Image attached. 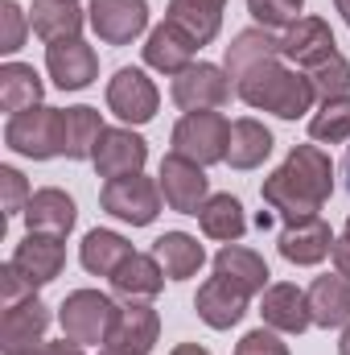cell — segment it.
Here are the masks:
<instances>
[{
	"label": "cell",
	"mask_w": 350,
	"mask_h": 355,
	"mask_svg": "<svg viewBox=\"0 0 350 355\" xmlns=\"http://www.w3.org/2000/svg\"><path fill=\"white\" fill-rule=\"evenodd\" d=\"M309 314H313V327H326V331H338L350 322V277L342 272H326L317 277L309 289Z\"/></svg>",
	"instance_id": "603a6c76"
},
{
	"label": "cell",
	"mask_w": 350,
	"mask_h": 355,
	"mask_svg": "<svg viewBox=\"0 0 350 355\" xmlns=\"http://www.w3.org/2000/svg\"><path fill=\"white\" fill-rule=\"evenodd\" d=\"M161 182L145 174H128V178H111L103 190H99V207L120 219V223H132V227H149L157 215H161Z\"/></svg>",
	"instance_id": "5b68a950"
},
{
	"label": "cell",
	"mask_w": 350,
	"mask_h": 355,
	"mask_svg": "<svg viewBox=\"0 0 350 355\" xmlns=\"http://www.w3.org/2000/svg\"><path fill=\"white\" fill-rule=\"evenodd\" d=\"M128 257H132V244H128L120 232H107V227L87 232L83 244H79V261H83V268L95 272V277H111Z\"/></svg>",
	"instance_id": "4dcf8cb0"
},
{
	"label": "cell",
	"mask_w": 350,
	"mask_h": 355,
	"mask_svg": "<svg viewBox=\"0 0 350 355\" xmlns=\"http://www.w3.org/2000/svg\"><path fill=\"white\" fill-rule=\"evenodd\" d=\"M62 120H66V149H62V157H71V162H91L95 157V145H99V137H103V120H99V112L87 107V103H79V107H66L62 112Z\"/></svg>",
	"instance_id": "d6a6232c"
},
{
	"label": "cell",
	"mask_w": 350,
	"mask_h": 355,
	"mask_svg": "<svg viewBox=\"0 0 350 355\" xmlns=\"http://www.w3.org/2000/svg\"><path fill=\"white\" fill-rule=\"evenodd\" d=\"M260 314H264V327H272L276 335H301L313 327V314H309V293L288 285V281H276L264 289V302H260Z\"/></svg>",
	"instance_id": "9a60e30c"
},
{
	"label": "cell",
	"mask_w": 350,
	"mask_h": 355,
	"mask_svg": "<svg viewBox=\"0 0 350 355\" xmlns=\"http://www.w3.org/2000/svg\"><path fill=\"white\" fill-rule=\"evenodd\" d=\"M12 265L33 281V289H42V285H50L54 277H62V268H66V244H62V236L29 232V236L12 248Z\"/></svg>",
	"instance_id": "5bb4252c"
},
{
	"label": "cell",
	"mask_w": 350,
	"mask_h": 355,
	"mask_svg": "<svg viewBox=\"0 0 350 355\" xmlns=\"http://www.w3.org/2000/svg\"><path fill=\"white\" fill-rule=\"evenodd\" d=\"M161 194H165V207L177 211V215H198L202 202L210 198V178H206V166L181 157V153H165L161 157Z\"/></svg>",
	"instance_id": "9c48e42d"
},
{
	"label": "cell",
	"mask_w": 350,
	"mask_h": 355,
	"mask_svg": "<svg viewBox=\"0 0 350 355\" xmlns=\"http://www.w3.org/2000/svg\"><path fill=\"white\" fill-rule=\"evenodd\" d=\"M301 8L305 0H248V12L264 29H288L293 21H301Z\"/></svg>",
	"instance_id": "8d00e7d4"
},
{
	"label": "cell",
	"mask_w": 350,
	"mask_h": 355,
	"mask_svg": "<svg viewBox=\"0 0 350 355\" xmlns=\"http://www.w3.org/2000/svg\"><path fill=\"white\" fill-rule=\"evenodd\" d=\"M272 58H280V37H272L264 25L256 29H243V33H235V42L227 46V75L239 83L248 71H256L264 62H272Z\"/></svg>",
	"instance_id": "d4e9b609"
},
{
	"label": "cell",
	"mask_w": 350,
	"mask_h": 355,
	"mask_svg": "<svg viewBox=\"0 0 350 355\" xmlns=\"http://www.w3.org/2000/svg\"><path fill=\"white\" fill-rule=\"evenodd\" d=\"M46 331H50V306L33 293L17 306H4V318H0V352L4 355H25L33 352L37 343H46Z\"/></svg>",
	"instance_id": "8fae6325"
},
{
	"label": "cell",
	"mask_w": 350,
	"mask_h": 355,
	"mask_svg": "<svg viewBox=\"0 0 350 355\" xmlns=\"http://www.w3.org/2000/svg\"><path fill=\"white\" fill-rule=\"evenodd\" d=\"M42 95H46V83L29 62H4L0 67V107L8 116H17L25 107H37Z\"/></svg>",
	"instance_id": "f546056e"
},
{
	"label": "cell",
	"mask_w": 350,
	"mask_h": 355,
	"mask_svg": "<svg viewBox=\"0 0 350 355\" xmlns=\"http://www.w3.org/2000/svg\"><path fill=\"white\" fill-rule=\"evenodd\" d=\"M235 95L248 103V107H256V112H272V116H280V120H297V116H305L309 107H313V87H309V79H305V71H293V67H284L280 58H272V62H264L256 71H248L239 83H235Z\"/></svg>",
	"instance_id": "7a4b0ae2"
},
{
	"label": "cell",
	"mask_w": 350,
	"mask_h": 355,
	"mask_svg": "<svg viewBox=\"0 0 350 355\" xmlns=\"http://www.w3.org/2000/svg\"><path fill=\"white\" fill-rule=\"evenodd\" d=\"M153 257L161 261V268H165L169 281H190L198 268L206 265V248H202L194 236H185V232H165V236H157V240H153Z\"/></svg>",
	"instance_id": "83f0119b"
},
{
	"label": "cell",
	"mask_w": 350,
	"mask_h": 355,
	"mask_svg": "<svg viewBox=\"0 0 350 355\" xmlns=\"http://www.w3.org/2000/svg\"><path fill=\"white\" fill-rule=\"evenodd\" d=\"M347 190H350V153H347Z\"/></svg>",
	"instance_id": "c3c4849f"
},
{
	"label": "cell",
	"mask_w": 350,
	"mask_h": 355,
	"mask_svg": "<svg viewBox=\"0 0 350 355\" xmlns=\"http://www.w3.org/2000/svg\"><path fill=\"white\" fill-rule=\"evenodd\" d=\"M198 223H202V236L219 244H239V236L248 232V215L235 194H210L198 211Z\"/></svg>",
	"instance_id": "4316f807"
},
{
	"label": "cell",
	"mask_w": 350,
	"mask_h": 355,
	"mask_svg": "<svg viewBox=\"0 0 350 355\" xmlns=\"http://www.w3.org/2000/svg\"><path fill=\"white\" fill-rule=\"evenodd\" d=\"M4 145L21 157H33V162H50V157H62L66 149V120H62V107H25L17 116H8L4 124Z\"/></svg>",
	"instance_id": "3957f363"
},
{
	"label": "cell",
	"mask_w": 350,
	"mask_h": 355,
	"mask_svg": "<svg viewBox=\"0 0 350 355\" xmlns=\"http://www.w3.org/2000/svg\"><path fill=\"white\" fill-rule=\"evenodd\" d=\"M161 339V318L149 302H128L120 306V318L111 327V347H124V352H136V355H149Z\"/></svg>",
	"instance_id": "ffe728a7"
},
{
	"label": "cell",
	"mask_w": 350,
	"mask_h": 355,
	"mask_svg": "<svg viewBox=\"0 0 350 355\" xmlns=\"http://www.w3.org/2000/svg\"><path fill=\"white\" fill-rule=\"evenodd\" d=\"M276 248H280V257L288 265L309 268V265H322L334 252V236H330V223L322 215H313V219H301V223H284Z\"/></svg>",
	"instance_id": "e0dca14e"
},
{
	"label": "cell",
	"mask_w": 350,
	"mask_h": 355,
	"mask_svg": "<svg viewBox=\"0 0 350 355\" xmlns=\"http://www.w3.org/2000/svg\"><path fill=\"white\" fill-rule=\"evenodd\" d=\"M174 103L181 112H219L231 103L235 95V79L227 75V67H214V62H194L185 67L181 75H174Z\"/></svg>",
	"instance_id": "52a82bcc"
},
{
	"label": "cell",
	"mask_w": 350,
	"mask_h": 355,
	"mask_svg": "<svg viewBox=\"0 0 350 355\" xmlns=\"http://www.w3.org/2000/svg\"><path fill=\"white\" fill-rule=\"evenodd\" d=\"M116 318H120V306H116L107 293H99V289H75V293H66L62 306H58L62 339L83 343V347H91V343H95V347L107 343Z\"/></svg>",
	"instance_id": "277c9868"
},
{
	"label": "cell",
	"mask_w": 350,
	"mask_h": 355,
	"mask_svg": "<svg viewBox=\"0 0 350 355\" xmlns=\"http://www.w3.org/2000/svg\"><path fill=\"white\" fill-rule=\"evenodd\" d=\"M338 355H350V322L342 327V339H338Z\"/></svg>",
	"instance_id": "ee69618b"
},
{
	"label": "cell",
	"mask_w": 350,
	"mask_h": 355,
	"mask_svg": "<svg viewBox=\"0 0 350 355\" xmlns=\"http://www.w3.org/2000/svg\"><path fill=\"white\" fill-rule=\"evenodd\" d=\"M29 12L17 4V0H0V54H17L25 46V33H29Z\"/></svg>",
	"instance_id": "d590c367"
},
{
	"label": "cell",
	"mask_w": 350,
	"mask_h": 355,
	"mask_svg": "<svg viewBox=\"0 0 350 355\" xmlns=\"http://www.w3.org/2000/svg\"><path fill=\"white\" fill-rule=\"evenodd\" d=\"M87 21L107 46H128L149 29V0H91Z\"/></svg>",
	"instance_id": "30bf717a"
},
{
	"label": "cell",
	"mask_w": 350,
	"mask_h": 355,
	"mask_svg": "<svg viewBox=\"0 0 350 355\" xmlns=\"http://www.w3.org/2000/svg\"><path fill=\"white\" fill-rule=\"evenodd\" d=\"M260 194L284 223L313 219L334 194V162H330V153L322 145H293L288 157L264 178Z\"/></svg>",
	"instance_id": "6da1fadb"
},
{
	"label": "cell",
	"mask_w": 350,
	"mask_h": 355,
	"mask_svg": "<svg viewBox=\"0 0 350 355\" xmlns=\"http://www.w3.org/2000/svg\"><path fill=\"white\" fill-rule=\"evenodd\" d=\"M107 281H111V289H116L120 297H128V302H149V297L161 293L165 268H161L157 257H149V252H132Z\"/></svg>",
	"instance_id": "cb8c5ba5"
},
{
	"label": "cell",
	"mask_w": 350,
	"mask_h": 355,
	"mask_svg": "<svg viewBox=\"0 0 350 355\" xmlns=\"http://www.w3.org/2000/svg\"><path fill=\"white\" fill-rule=\"evenodd\" d=\"M202 4H214V8H227V0H202Z\"/></svg>",
	"instance_id": "7dc6e473"
},
{
	"label": "cell",
	"mask_w": 350,
	"mask_h": 355,
	"mask_svg": "<svg viewBox=\"0 0 350 355\" xmlns=\"http://www.w3.org/2000/svg\"><path fill=\"white\" fill-rule=\"evenodd\" d=\"M169 355H210V352H206V347H198V343H177Z\"/></svg>",
	"instance_id": "7bdbcfd3"
},
{
	"label": "cell",
	"mask_w": 350,
	"mask_h": 355,
	"mask_svg": "<svg viewBox=\"0 0 350 355\" xmlns=\"http://www.w3.org/2000/svg\"><path fill=\"white\" fill-rule=\"evenodd\" d=\"M272 132L264 128L260 120H252V116H243V120H235L231 124V145H227V166L231 170H256L268 162V153H272Z\"/></svg>",
	"instance_id": "f1b7e54d"
},
{
	"label": "cell",
	"mask_w": 350,
	"mask_h": 355,
	"mask_svg": "<svg viewBox=\"0 0 350 355\" xmlns=\"http://www.w3.org/2000/svg\"><path fill=\"white\" fill-rule=\"evenodd\" d=\"M99 355H136V352H124V347H111V343H107V347H103Z\"/></svg>",
	"instance_id": "bcb514c9"
},
{
	"label": "cell",
	"mask_w": 350,
	"mask_h": 355,
	"mask_svg": "<svg viewBox=\"0 0 350 355\" xmlns=\"http://www.w3.org/2000/svg\"><path fill=\"white\" fill-rule=\"evenodd\" d=\"M25 297H33V281L8 261V265L0 268V302H4V306H17V302H25Z\"/></svg>",
	"instance_id": "ab89813d"
},
{
	"label": "cell",
	"mask_w": 350,
	"mask_h": 355,
	"mask_svg": "<svg viewBox=\"0 0 350 355\" xmlns=\"http://www.w3.org/2000/svg\"><path fill=\"white\" fill-rule=\"evenodd\" d=\"M214 272L227 277L231 285H239L243 293H264L268 289V277H272L260 252H252L243 244H223L219 257H214Z\"/></svg>",
	"instance_id": "484cf974"
},
{
	"label": "cell",
	"mask_w": 350,
	"mask_h": 355,
	"mask_svg": "<svg viewBox=\"0 0 350 355\" xmlns=\"http://www.w3.org/2000/svg\"><path fill=\"white\" fill-rule=\"evenodd\" d=\"M75 223H79V207H75V198L66 190H58V186L33 190V198L25 207V227L29 232H50V236L66 240L75 232Z\"/></svg>",
	"instance_id": "d6986e66"
},
{
	"label": "cell",
	"mask_w": 350,
	"mask_h": 355,
	"mask_svg": "<svg viewBox=\"0 0 350 355\" xmlns=\"http://www.w3.org/2000/svg\"><path fill=\"white\" fill-rule=\"evenodd\" d=\"M161 107V91L157 83L140 71V67H120L107 83V112L120 116L124 124H149Z\"/></svg>",
	"instance_id": "ba28073f"
},
{
	"label": "cell",
	"mask_w": 350,
	"mask_h": 355,
	"mask_svg": "<svg viewBox=\"0 0 350 355\" xmlns=\"http://www.w3.org/2000/svg\"><path fill=\"white\" fill-rule=\"evenodd\" d=\"M248 302H252V293H243L239 285H231L227 277L214 272V277L198 289L194 310H198V318H202L210 331H231V327L248 314Z\"/></svg>",
	"instance_id": "2e32d148"
},
{
	"label": "cell",
	"mask_w": 350,
	"mask_h": 355,
	"mask_svg": "<svg viewBox=\"0 0 350 355\" xmlns=\"http://www.w3.org/2000/svg\"><path fill=\"white\" fill-rule=\"evenodd\" d=\"M309 137L317 145H342V141H350V95L326 99L309 116Z\"/></svg>",
	"instance_id": "836d02e7"
},
{
	"label": "cell",
	"mask_w": 350,
	"mask_h": 355,
	"mask_svg": "<svg viewBox=\"0 0 350 355\" xmlns=\"http://www.w3.org/2000/svg\"><path fill=\"white\" fill-rule=\"evenodd\" d=\"M83 21H87V12L79 8V0H33V8H29V25L46 46L83 37Z\"/></svg>",
	"instance_id": "7402d4cb"
},
{
	"label": "cell",
	"mask_w": 350,
	"mask_h": 355,
	"mask_svg": "<svg viewBox=\"0 0 350 355\" xmlns=\"http://www.w3.org/2000/svg\"><path fill=\"white\" fill-rule=\"evenodd\" d=\"M46 71H50L58 91H83L99 75V58H95V50L83 37H71V42L46 46Z\"/></svg>",
	"instance_id": "4fadbf2b"
},
{
	"label": "cell",
	"mask_w": 350,
	"mask_h": 355,
	"mask_svg": "<svg viewBox=\"0 0 350 355\" xmlns=\"http://www.w3.org/2000/svg\"><path fill=\"white\" fill-rule=\"evenodd\" d=\"M334 50H338L334 29H330L322 17H301V21H293V25L284 29V37H280V58H288V62L301 67V71H309L313 62H322V58L334 54Z\"/></svg>",
	"instance_id": "ac0fdd59"
},
{
	"label": "cell",
	"mask_w": 350,
	"mask_h": 355,
	"mask_svg": "<svg viewBox=\"0 0 350 355\" xmlns=\"http://www.w3.org/2000/svg\"><path fill=\"white\" fill-rule=\"evenodd\" d=\"M330 261H334V268H338L342 277H350V219H347V227H342V236L334 240V252H330Z\"/></svg>",
	"instance_id": "60d3db41"
},
{
	"label": "cell",
	"mask_w": 350,
	"mask_h": 355,
	"mask_svg": "<svg viewBox=\"0 0 350 355\" xmlns=\"http://www.w3.org/2000/svg\"><path fill=\"white\" fill-rule=\"evenodd\" d=\"M235 355H288V343L272 327H256L235 343Z\"/></svg>",
	"instance_id": "f35d334b"
},
{
	"label": "cell",
	"mask_w": 350,
	"mask_h": 355,
	"mask_svg": "<svg viewBox=\"0 0 350 355\" xmlns=\"http://www.w3.org/2000/svg\"><path fill=\"white\" fill-rule=\"evenodd\" d=\"M0 194H4V219L25 215V207H29V198H33V190H29L25 174L12 170V166H0Z\"/></svg>",
	"instance_id": "74e56055"
},
{
	"label": "cell",
	"mask_w": 350,
	"mask_h": 355,
	"mask_svg": "<svg viewBox=\"0 0 350 355\" xmlns=\"http://www.w3.org/2000/svg\"><path fill=\"white\" fill-rule=\"evenodd\" d=\"M165 21H174L194 46H210L219 37V29H223V8L202 4V0H169Z\"/></svg>",
	"instance_id": "1f68e13d"
},
{
	"label": "cell",
	"mask_w": 350,
	"mask_h": 355,
	"mask_svg": "<svg viewBox=\"0 0 350 355\" xmlns=\"http://www.w3.org/2000/svg\"><path fill=\"white\" fill-rule=\"evenodd\" d=\"M334 8L342 12V21H347V25H350V0H334Z\"/></svg>",
	"instance_id": "f6af8a7d"
},
{
	"label": "cell",
	"mask_w": 350,
	"mask_h": 355,
	"mask_svg": "<svg viewBox=\"0 0 350 355\" xmlns=\"http://www.w3.org/2000/svg\"><path fill=\"white\" fill-rule=\"evenodd\" d=\"M305 79H309V87L313 95L326 103V99H338V95H350V62L334 50V54H326L322 62H313L309 71H305Z\"/></svg>",
	"instance_id": "e575fe53"
},
{
	"label": "cell",
	"mask_w": 350,
	"mask_h": 355,
	"mask_svg": "<svg viewBox=\"0 0 350 355\" xmlns=\"http://www.w3.org/2000/svg\"><path fill=\"white\" fill-rule=\"evenodd\" d=\"M25 355H83V343H71V339H62V343H37L33 352Z\"/></svg>",
	"instance_id": "b9f144b4"
},
{
	"label": "cell",
	"mask_w": 350,
	"mask_h": 355,
	"mask_svg": "<svg viewBox=\"0 0 350 355\" xmlns=\"http://www.w3.org/2000/svg\"><path fill=\"white\" fill-rule=\"evenodd\" d=\"M202 46H194L174 21H161L157 29H149V42H145V62L161 75H181L185 67H194V54Z\"/></svg>",
	"instance_id": "44dd1931"
},
{
	"label": "cell",
	"mask_w": 350,
	"mask_h": 355,
	"mask_svg": "<svg viewBox=\"0 0 350 355\" xmlns=\"http://www.w3.org/2000/svg\"><path fill=\"white\" fill-rule=\"evenodd\" d=\"M95 170L99 178H128V174H145V162H149V145L145 137H136L128 124L124 128H103L99 145H95Z\"/></svg>",
	"instance_id": "7c38bea8"
},
{
	"label": "cell",
	"mask_w": 350,
	"mask_h": 355,
	"mask_svg": "<svg viewBox=\"0 0 350 355\" xmlns=\"http://www.w3.org/2000/svg\"><path fill=\"white\" fill-rule=\"evenodd\" d=\"M227 145H231V124L219 112H185L174 124V153L198 166L227 162Z\"/></svg>",
	"instance_id": "8992f818"
}]
</instances>
